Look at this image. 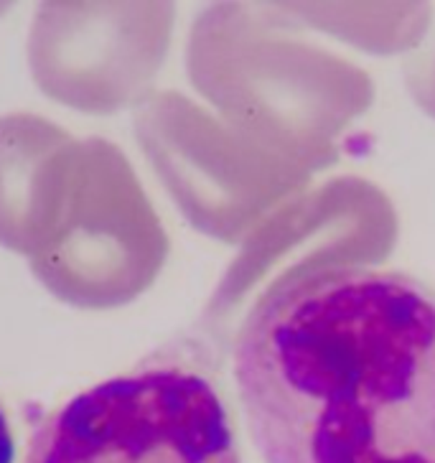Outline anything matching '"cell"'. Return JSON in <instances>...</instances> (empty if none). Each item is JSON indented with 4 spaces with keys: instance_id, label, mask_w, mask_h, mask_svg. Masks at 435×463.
Here are the masks:
<instances>
[{
    "instance_id": "7a4b0ae2",
    "label": "cell",
    "mask_w": 435,
    "mask_h": 463,
    "mask_svg": "<svg viewBox=\"0 0 435 463\" xmlns=\"http://www.w3.org/2000/svg\"><path fill=\"white\" fill-rule=\"evenodd\" d=\"M24 463H242L217 384L148 364L67 400L31 428Z\"/></svg>"
},
{
    "instance_id": "3957f363",
    "label": "cell",
    "mask_w": 435,
    "mask_h": 463,
    "mask_svg": "<svg viewBox=\"0 0 435 463\" xmlns=\"http://www.w3.org/2000/svg\"><path fill=\"white\" fill-rule=\"evenodd\" d=\"M15 461V440L14 430H11V420L8 412L0 405V463H14Z\"/></svg>"
},
{
    "instance_id": "6da1fadb",
    "label": "cell",
    "mask_w": 435,
    "mask_h": 463,
    "mask_svg": "<svg viewBox=\"0 0 435 463\" xmlns=\"http://www.w3.org/2000/svg\"><path fill=\"white\" fill-rule=\"evenodd\" d=\"M232 374L262 463H435V290L311 265L240 324Z\"/></svg>"
}]
</instances>
